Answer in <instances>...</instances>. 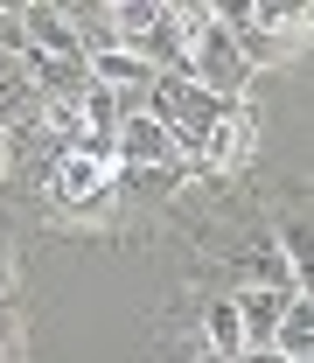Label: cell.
<instances>
[{
    "label": "cell",
    "instance_id": "obj_1",
    "mask_svg": "<svg viewBox=\"0 0 314 363\" xmlns=\"http://www.w3.org/2000/svg\"><path fill=\"white\" fill-rule=\"evenodd\" d=\"M301 301V286H252V294H230V308H237V328H245V350H266L279 315Z\"/></svg>",
    "mask_w": 314,
    "mask_h": 363
},
{
    "label": "cell",
    "instance_id": "obj_2",
    "mask_svg": "<svg viewBox=\"0 0 314 363\" xmlns=\"http://www.w3.org/2000/svg\"><path fill=\"white\" fill-rule=\"evenodd\" d=\"M21 35H28V49H43L56 63H84V43H77V28L63 21V7H28V14H21Z\"/></svg>",
    "mask_w": 314,
    "mask_h": 363
},
{
    "label": "cell",
    "instance_id": "obj_3",
    "mask_svg": "<svg viewBox=\"0 0 314 363\" xmlns=\"http://www.w3.org/2000/svg\"><path fill=\"white\" fill-rule=\"evenodd\" d=\"M112 161H119V168H161V161H168V126H154L147 112H140V119H119Z\"/></svg>",
    "mask_w": 314,
    "mask_h": 363
},
{
    "label": "cell",
    "instance_id": "obj_4",
    "mask_svg": "<svg viewBox=\"0 0 314 363\" xmlns=\"http://www.w3.org/2000/svg\"><path fill=\"white\" fill-rule=\"evenodd\" d=\"M252 140H259V119H252V105H237L230 119H217V126L203 133V161H210V168H230V161L252 154Z\"/></svg>",
    "mask_w": 314,
    "mask_h": 363
},
{
    "label": "cell",
    "instance_id": "obj_5",
    "mask_svg": "<svg viewBox=\"0 0 314 363\" xmlns=\"http://www.w3.org/2000/svg\"><path fill=\"white\" fill-rule=\"evenodd\" d=\"M105 21H112L119 49H140L147 35H154V28H161V21H168V0H119V7H112Z\"/></svg>",
    "mask_w": 314,
    "mask_h": 363
},
{
    "label": "cell",
    "instance_id": "obj_6",
    "mask_svg": "<svg viewBox=\"0 0 314 363\" xmlns=\"http://www.w3.org/2000/svg\"><path fill=\"white\" fill-rule=\"evenodd\" d=\"M84 70H91V84H105V91H147L154 84V70L140 63L133 49H105V56H91Z\"/></svg>",
    "mask_w": 314,
    "mask_h": 363
},
{
    "label": "cell",
    "instance_id": "obj_7",
    "mask_svg": "<svg viewBox=\"0 0 314 363\" xmlns=\"http://www.w3.org/2000/svg\"><path fill=\"white\" fill-rule=\"evenodd\" d=\"M266 350H279L286 363H308L314 357V308H308V301H293V308L279 315V328H272Z\"/></svg>",
    "mask_w": 314,
    "mask_h": 363
},
{
    "label": "cell",
    "instance_id": "obj_8",
    "mask_svg": "<svg viewBox=\"0 0 314 363\" xmlns=\"http://www.w3.org/2000/svg\"><path fill=\"white\" fill-rule=\"evenodd\" d=\"M245 98H217V91H203V84H181V112H175V126H189V133H210L217 119H230Z\"/></svg>",
    "mask_w": 314,
    "mask_h": 363
},
{
    "label": "cell",
    "instance_id": "obj_9",
    "mask_svg": "<svg viewBox=\"0 0 314 363\" xmlns=\"http://www.w3.org/2000/svg\"><path fill=\"white\" fill-rule=\"evenodd\" d=\"M203 335H210V350H217V357H237V350H245V328H237V308H230V301H217V308L203 315Z\"/></svg>",
    "mask_w": 314,
    "mask_h": 363
},
{
    "label": "cell",
    "instance_id": "obj_10",
    "mask_svg": "<svg viewBox=\"0 0 314 363\" xmlns=\"http://www.w3.org/2000/svg\"><path fill=\"white\" fill-rule=\"evenodd\" d=\"M279 259H286V272H293V286H308V259H314L308 224H279Z\"/></svg>",
    "mask_w": 314,
    "mask_h": 363
},
{
    "label": "cell",
    "instance_id": "obj_11",
    "mask_svg": "<svg viewBox=\"0 0 314 363\" xmlns=\"http://www.w3.org/2000/svg\"><path fill=\"white\" fill-rule=\"evenodd\" d=\"M245 272H252L259 286H293V272H286V259H279V252H266V245H252V259H245Z\"/></svg>",
    "mask_w": 314,
    "mask_h": 363
},
{
    "label": "cell",
    "instance_id": "obj_12",
    "mask_svg": "<svg viewBox=\"0 0 314 363\" xmlns=\"http://www.w3.org/2000/svg\"><path fill=\"white\" fill-rule=\"evenodd\" d=\"M230 363H286V357H279V350H237Z\"/></svg>",
    "mask_w": 314,
    "mask_h": 363
},
{
    "label": "cell",
    "instance_id": "obj_13",
    "mask_svg": "<svg viewBox=\"0 0 314 363\" xmlns=\"http://www.w3.org/2000/svg\"><path fill=\"white\" fill-rule=\"evenodd\" d=\"M7 342H14V321L0 315V363H7Z\"/></svg>",
    "mask_w": 314,
    "mask_h": 363
},
{
    "label": "cell",
    "instance_id": "obj_14",
    "mask_svg": "<svg viewBox=\"0 0 314 363\" xmlns=\"http://www.w3.org/2000/svg\"><path fill=\"white\" fill-rule=\"evenodd\" d=\"M7 161H14V154H7V133H0V175H7Z\"/></svg>",
    "mask_w": 314,
    "mask_h": 363
},
{
    "label": "cell",
    "instance_id": "obj_15",
    "mask_svg": "<svg viewBox=\"0 0 314 363\" xmlns=\"http://www.w3.org/2000/svg\"><path fill=\"white\" fill-rule=\"evenodd\" d=\"M14 63H21V56H0V77H7V70H14Z\"/></svg>",
    "mask_w": 314,
    "mask_h": 363
}]
</instances>
